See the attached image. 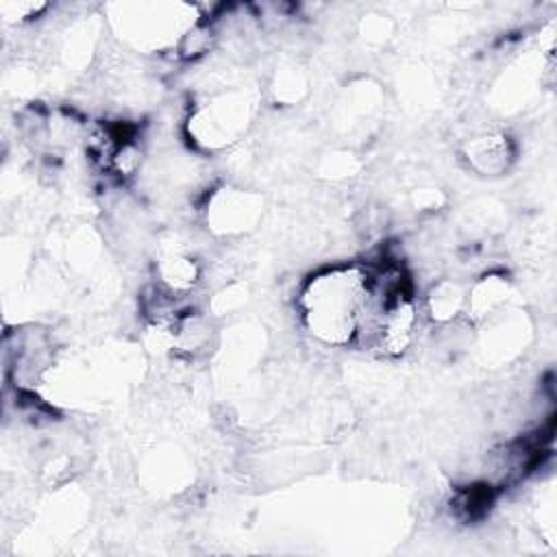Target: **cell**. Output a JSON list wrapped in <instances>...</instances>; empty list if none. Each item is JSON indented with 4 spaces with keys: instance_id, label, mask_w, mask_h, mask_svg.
Wrapping results in <instances>:
<instances>
[{
    "instance_id": "1",
    "label": "cell",
    "mask_w": 557,
    "mask_h": 557,
    "mask_svg": "<svg viewBox=\"0 0 557 557\" xmlns=\"http://www.w3.org/2000/svg\"><path fill=\"white\" fill-rule=\"evenodd\" d=\"M368 296V265L348 263L322 270L300 292L302 324L322 344L350 346L359 337Z\"/></svg>"
},
{
    "instance_id": "2",
    "label": "cell",
    "mask_w": 557,
    "mask_h": 557,
    "mask_svg": "<svg viewBox=\"0 0 557 557\" xmlns=\"http://www.w3.org/2000/svg\"><path fill=\"white\" fill-rule=\"evenodd\" d=\"M466 157L472 168L485 174H498L507 170L513 152H511V141L505 135L490 133L483 137L472 139L466 146Z\"/></svg>"
}]
</instances>
